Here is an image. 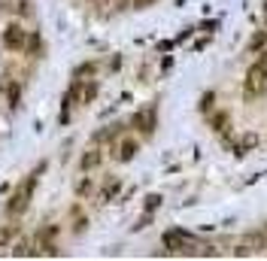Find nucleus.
Listing matches in <instances>:
<instances>
[{"label": "nucleus", "instance_id": "9b49d317", "mask_svg": "<svg viewBox=\"0 0 267 261\" xmlns=\"http://www.w3.org/2000/svg\"><path fill=\"white\" fill-rule=\"evenodd\" d=\"M94 97H97V82H88V85L82 88V100H85V104H91Z\"/></svg>", "mask_w": 267, "mask_h": 261}, {"label": "nucleus", "instance_id": "2eb2a0df", "mask_svg": "<svg viewBox=\"0 0 267 261\" xmlns=\"http://www.w3.org/2000/svg\"><path fill=\"white\" fill-rule=\"evenodd\" d=\"M252 146H258V137H255V134H246V137L240 140V152L243 149H252Z\"/></svg>", "mask_w": 267, "mask_h": 261}, {"label": "nucleus", "instance_id": "7ed1b4c3", "mask_svg": "<svg viewBox=\"0 0 267 261\" xmlns=\"http://www.w3.org/2000/svg\"><path fill=\"white\" fill-rule=\"evenodd\" d=\"M243 246H246L249 252H264L267 249V234L264 231H246L243 234Z\"/></svg>", "mask_w": 267, "mask_h": 261}, {"label": "nucleus", "instance_id": "4be33fe9", "mask_svg": "<svg viewBox=\"0 0 267 261\" xmlns=\"http://www.w3.org/2000/svg\"><path fill=\"white\" fill-rule=\"evenodd\" d=\"M258 64H261L264 70H267V52H261V58H258Z\"/></svg>", "mask_w": 267, "mask_h": 261}, {"label": "nucleus", "instance_id": "a211bd4d", "mask_svg": "<svg viewBox=\"0 0 267 261\" xmlns=\"http://www.w3.org/2000/svg\"><path fill=\"white\" fill-rule=\"evenodd\" d=\"M155 0H134V9H146V6H152Z\"/></svg>", "mask_w": 267, "mask_h": 261}, {"label": "nucleus", "instance_id": "5701e85b", "mask_svg": "<svg viewBox=\"0 0 267 261\" xmlns=\"http://www.w3.org/2000/svg\"><path fill=\"white\" fill-rule=\"evenodd\" d=\"M264 234H267V228H264Z\"/></svg>", "mask_w": 267, "mask_h": 261}, {"label": "nucleus", "instance_id": "f3484780", "mask_svg": "<svg viewBox=\"0 0 267 261\" xmlns=\"http://www.w3.org/2000/svg\"><path fill=\"white\" fill-rule=\"evenodd\" d=\"M9 104H13V107L18 104V88L16 85H9Z\"/></svg>", "mask_w": 267, "mask_h": 261}, {"label": "nucleus", "instance_id": "ddd939ff", "mask_svg": "<svg viewBox=\"0 0 267 261\" xmlns=\"http://www.w3.org/2000/svg\"><path fill=\"white\" fill-rule=\"evenodd\" d=\"M161 207V195H149L146 198V213H155Z\"/></svg>", "mask_w": 267, "mask_h": 261}, {"label": "nucleus", "instance_id": "6ab92c4d", "mask_svg": "<svg viewBox=\"0 0 267 261\" xmlns=\"http://www.w3.org/2000/svg\"><path fill=\"white\" fill-rule=\"evenodd\" d=\"M234 255H237V258H246V255H252V252H249V249H246V246H243V243H240V246H237V252H234Z\"/></svg>", "mask_w": 267, "mask_h": 261}, {"label": "nucleus", "instance_id": "f257e3e1", "mask_svg": "<svg viewBox=\"0 0 267 261\" xmlns=\"http://www.w3.org/2000/svg\"><path fill=\"white\" fill-rule=\"evenodd\" d=\"M267 92V70L261 64H252L246 70V82H243V97L246 100H258Z\"/></svg>", "mask_w": 267, "mask_h": 261}, {"label": "nucleus", "instance_id": "f03ea898", "mask_svg": "<svg viewBox=\"0 0 267 261\" xmlns=\"http://www.w3.org/2000/svg\"><path fill=\"white\" fill-rule=\"evenodd\" d=\"M37 179H40V167L33 170V173L25 179V183H21V185L16 188V195H13V200H9V207H6V210L13 213V215H16V213H25V210H28V203H31V195H33V188H37Z\"/></svg>", "mask_w": 267, "mask_h": 261}, {"label": "nucleus", "instance_id": "dca6fc26", "mask_svg": "<svg viewBox=\"0 0 267 261\" xmlns=\"http://www.w3.org/2000/svg\"><path fill=\"white\" fill-rule=\"evenodd\" d=\"M16 237V228H0V246H6Z\"/></svg>", "mask_w": 267, "mask_h": 261}, {"label": "nucleus", "instance_id": "9d476101", "mask_svg": "<svg viewBox=\"0 0 267 261\" xmlns=\"http://www.w3.org/2000/svg\"><path fill=\"white\" fill-rule=\"evenodd\" d=\"M264 43H267V31H258L255 37L249 40V52H261L264 49Z\"/></svg>", "mask_w": 267, "mask_h": 261}, {"label": "nucleus", "instance_id": "423d86ee", "mask_svg": "<svg viewBox=\"0 0 267 261\" xmlns=\"http://www.w3.org/2000/svg\"><path fill=\"white\" fill-rule=\"evenodd\" d=\"M134 128H140L143 134H152L155 131V109H140L134 116Z\"/></svg>", "mask_w": 267, "mask_h": 261}, {"label": "nucleus", "instance_id": "412c9836", "mask_svg": "<svg viewBox=\"0 0 267 261\" xmlns=\"http://www.w3.org/2000/svg\"><path fill=\"white\" fill-rule=\"evenodd\" d=\"M146 225H149V215H143V219H140V222L134 225V231H140V228H146Z\"/></svg>", "mask_w": 267, "mask_h": 261}, {"label": "nucleus", "instance_id": "1a4fd4ad", "mask_svg": "<svg viewBox=\"0 0 267 261\" xmlns=\"http://www.w3.org/2000/svg\"><path fill=\"white\" fill-rule=\"evenodd\" d=\"M210 124H213V131L225 134V131H228V112H216V116L210 119Z\"/></svg>", "mask_w": 267, "mask_h": 261}, {"label": "nucleus", "instance_id": "39448f33", "mask_svg": "<svg viewBox=\"0 0 267 261\" xmlns=\"http://www.w3.org/2000/svg\"><path fill=\"white\" fill-rule=\"evenodd\" d=\"M3 43H6V49H21L25 46V31H21V25H9L3 31Z\"/></svg>", "mask_w": 267, "mask_h": 261}, {"label": "nucleus", "instance_id": "f8f14e48", "mask_svg": "<svg viewBox=\"0 0 267 261\" xmlns=\"http://www.w3.org/2000/svg\"><path fill=\"white\" fill-rule=\"evenodd\" d=\"M213 104H216V94H213V92H206V94L201 97V104H197V107H201V112H210Z\"/></svg>", "mask_w": 267, "mask_h": 261}, {"label": "nucleus", "instance_id": "4468645a", "mask_svg": "<svg viewBox=\"0 0 267 261\" xmlns=\"http://www.w3.org/2000/svg\"><path fill=\"white\" fill-rule=\"evenodd\" d=\"M115 191H119V179H110L107 188H103V200H110V198L115 195Z\"/></svg>", "mask_w": 267, "mask_h": 261}, {"label": "nucleus", "instance_id": "6e6552de", "mask_svg": "<svg viewBox=\"0 0 267 261\" xmlns=\"http://www.w3.org/2000/svg\"><path fill=\"white\" fill-rule=\"evenodd\" d=\"M100 158H103V155H100L97 149H91V152H85V155H82V170H94V167L100 164Z\"/></svg>", "mask_w": 267, "mask_h": 261}, {"label": "nucleus", "instance_id": "20e7f679", "mask_svg": "<svg viewBox=\"0 0 267 261\" xmlns=\"http://www.w3.org/2000/svg\"><path fill=\"white\" fill-rule=\"evenodd\" d=\"M164 246L170 252H182V249H188V234L185 231H167L164 234Z\"/></svg>", "mask_w": 267, "mask_h": 261}, {"label": "nucleus", "instance_id": "0eeeda50", "mask_svg": "<svg viewBox=\"0 0 267 261\" xmlns=\"http://www.w3.org/2000/svg\"><path fill=\"white\" fill-rule=\"evenodd\" d=\"M137 155V140H122L119 143V161H131Z\"/></svg>", "mask_w": 267, "mask_h": 261}, {"label": "nucleus", "instance_id": "aec40b11", "mask_svg": "<svg viewBox=\"0 0 267 261\" xmlns=\"http://www.w3.org/2000/svg\"><path fill=\"white\" fill-rule=\"evenodd\" d=\"M88 191H91V183H88V179H85V183H79V195H88Z\"/></svg>", "mask_w": 267, "mask_h": 261}]
</instances>
